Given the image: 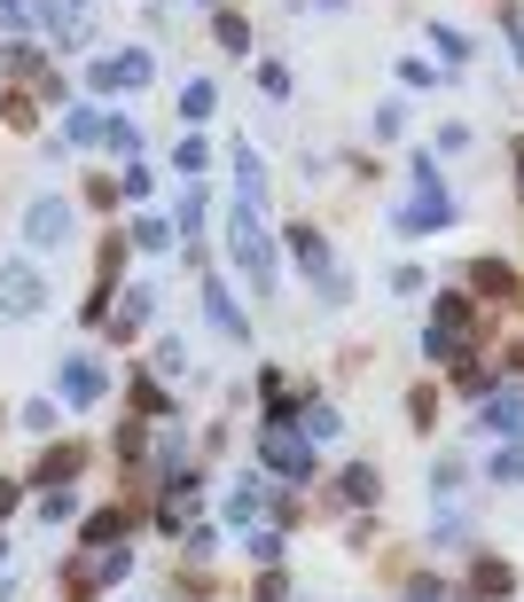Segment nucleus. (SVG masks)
Here are the masks:
<instances>
[{
    "label": "nucleus",
    "mask_w": 524,
    "mask_h": 602,
    "mask_svg": "<svg viewBox=\"0 0 524 602\" xmlns=\"http://www.w3.org/2000/svg\"><path fill=\"white\" fill-rule=\"evenodd\" d=\"M24 24V0H0V32H17Z\"/></svg>",
    "instance_id": "obj_21"
},
{
    "label": "nucleus",
    "mask_w": 524,
    "mask_h": 602,
    "mask_svg": "<svg viewBox=\"0 0 524 602\" xmlns=\"http://www.w3.org/2000/svg\"><path fill=\"white\" fill-rule=\"evenodd\" d=\"M103 141H110L118 157H141V126H126V118H118V126H103Z\"/></svg>",
    "instance_id": "obj_12"
},
{
    "label": "nucleus",
    "mask_w": 524,
    "mask_h": 602,
    "mask_svg": "<svg viewBox=\"0 0 524 602\" xmlns=\"http://www.w3.org/2000/svg\"><path fill=\"white\" fill-rule=\"evenodd\" d=\"M40 516H47V525H71L78 501H71V493H47V501H40Z\"/></svg>",
    "instance_id": "obj_18"
},
{
    "label": "nucleus",
    "mask_w": 524,
    "mask_h": 602,
    "mask_svg": "<svg viewBox=\"0 0 524 602\" xmlns=\"http://www.w3.org/2000/svg\"><path fill=\"white\" fill-rule=\"evenodd\" d=\"M258 95L282 103V95H290V71H282V63H258Z\"/></svg>",
    "instance_id": "obj_11"
},
{
    "label": "nucleus",
    "mask_w": 524,
    "mask_h": 602,
    "mask_svg": "<svg viewBox=\"0 0 524 602\" xmlns=\"http://www.w3.org/2000/svg\"><path fill=\"white\" fill-rule=\"evenodd\" d=\"M55 391H63L71 407H103L110 376H103V361H95V353H63V368H55Z\"/></svg>",
    "instance_id": "obj_4"
},
{
    "label": "nucleus",
    "mask_w": 524,
    "mask_h": 602,
    "mask_svg": "<svg viewBox=\"0 0 524 602\" xmlns=\"http://www.w3.org/2000/svg\"><path fill=\"white\" fill-rule=\"evenodd\" d=\"M47 305V275L32 267V258H0V313L9 321H32Z\"/></svg>",
    "instance_id": "obj_2"
},
{
    "label": "nucleus",
    "mask_w": 524,
    "mask_h": 602,
    "mask_svg": "<svg viewBox=\"0 0 524 602\" xmlns=\"http://www.w3.org/2000/svg\"><path fill=\"white\" fill-rule=\"evenodd\" d=\"M227 243H235V267L250 275V290H275V243H267V227L250 219V204L235 212V227H227Z\"/></svg>",
    "instance_id": "obj_1"
},
{
    "label": "nucleus",
    "mask_w": 524,
    "mask_h": 602,
    "mask_svg": "<svg viewBox=\"0 0 524 602\" xmlns=\"http://www.w3.org/2000/svg\"><path fill=\"white\" fill-rule=\"evenodd\" d=\"M181 118H212V86H204V78L181 86Z\"/></svg>",
    "instance_id": "obj_15"
},
{
    "label": "nucleus",
    "mask_w": 524,
    "mask_h": 602,
    "mask_svg": "<svg viewBox=\"0 0 524 602\" xmlns=\"http://www.w3.org/2000/svg\"><path fill=\"white\" fill-rule=\"evenodd\" d=\"M290 250L306 258V275H329V243H321L313 227H290Z\"/></svg>",
    "instance_id": "obj_8"
},
{
    "label": "nucleus",
    "mask_w": 524,
    "mask_h": 602,
    "mask_svg": "<svg viewBox=\"0 0 524 602\" xmlns=\"http://www.w3.org/2000/svg\"><path fill=\"white\" fill-rule=\"evenodd\" d=\"M149 47H118V55H103L95 71H86V86H95V95H133V86H149Z\"/></svg>",
    "instance_id": "obj_3"
},
{
    "label": "nucleus",
    "mask_w": 524,
    "mask_h": 602,
    "mask_svg": "<svg viewBox=\"0 0 524 602\" xmlns=\"http://www.w3.org/2000/svg\"><path fill=\"white\" fill-rule=\"evenodd\" d=\"M493 477H501V485H516V477H524V454H516V447H501V454H493Z\"/></svg>",
    "instance_id": "obj_20"
},
{
    "label": "nucleus",
    "mask_w": 524,
    "mask_h": 602,
    "mask_svg": "<svg viewBox=\"0 0 524 602\" xmlns=\"http://www.w3.org/2000/svg\"><path fill=\"white\" fill-rule=\"evenodd\" d=\"M40 477H78V447H55V454L40 462Z\"/></svg>",
    "instance_id": "obj_17"
},
{
    "label": "nucleus",
    "mask_w": 524,
    "mask_h": 602,
    "mask_svg": "<svg viewBox=\"0 0 524 602\" xmlns=\"http://www.w3.org/2000/svg\"><path fill=\"white\" fill-rule=\"evenodd\" d=\"M24 235H32L40 250H47V243H63V235H71V204H63V196H40V204L24 212Z\"/></svg>",
    "instance_id": "obj_5"
},
{
    "label": "nucleus",
    "mask_w": 524,
    "mask_h": 602,
    "mask_svg": "<svg viewBox=\"0 0 524 602\" xmlns=\"http://www.w3.org/2000/svg\"><path fill=\"white\" fill-rule=\"evenodd\" d=\"M516 181H524V141H516Z\"/></svg>",
    "instance_id": "obj_23"
},
{
    "label": "nucleus",
    "mask_w": 524,
    "mask_h": 602,
    "mask_svg": "<svg viewBox=\"0 0 524 602\" xmlns=\"http://www.w3.org/2000/svg\"><path fill=\"white\" fill-rule=\"evenodd\" d=\"M306 430H313V439H336V407L313 399V407H306Z\"/></svg>",
    "instance_id": "obj_16"
},
{
    "label": "nucleus",
    "mask_w": 524,
    "mask_h": 602,
    "mask_svg": "<svg viewBox=\"0 0 524 602\" xmlns=\"http://www.w3.org/2000/svg\"><path fill=\"white\" fill-rule=\"evenodd\" d=\"M9 508H17V485H0V516H9Z\"/></svg>",
    "instance_id": "obj_22"
},
{
    "label": "nucleus",
    "mask_w": 524,
    "mask_h": 602,
    "mask_svg": "<svg viewBox=\"0 0 524 602\" xmlns=\"http://www.w3.org/2000/svg\"><path fill=\"white\" fill-rule=\"evenodd\" d=\"M258 454H267V470H282V477H306L313 470V454L290 439V430H267V447H258Z\"/></svg>",
    "instance_id": "obj_7"
},
{
    "label": "nucleus",
    "mask_w": 524,
    "mask_h": 602,
    "mask_svg": "<svg viewBox=\"0 0 524 602\" xmlns=\"http://www.w3.org/2000/svg\"><path fill=\"white\" fill-rule=\"evenodd\" d=\"M126 533V508H95V525H86V540H118Z\"/></svg>",
    "instance_id": "obj_13"
},
{
    "label": "nucleus",
    "mask_w": 524,
    "mask_h": 602,
    "mask_svg": "<svg viewBox=\"0 0 524 602\" xmlns=\"http://www.w3.org/2000/svg\"><path fill=\"white\" fill-rule=\"evenodd\" d=\"M95 133H103V126H95V110H71V118H63V149H86Z\"/></svg>",
    "instance_id": "obj_9"
},
{
    "label": "nucleus",
    "mask_w": 524,
    "mask_h": 602,
    "mask_svg": "<svg viewBox=\"0 0 524 602\" xmlns=\"http://www.w3.org/2000/svg\"><path fill=\"white\" fill-rule=\"evenodd\" d=\"M430 47H439V55H447V63H462V55H470V40H462V32H455V24H430Z\"/></svg>",
    "instance_id": "obj_10"
},
{
    "label": "nucleus",
    "mask_w": 524,
    "mask_h": 602,
    "mask_svg": "<svg viewBox=\"0 0 524 602\" xmlns=\"http://www.w3.org/2000/svg\"><path fill=\"white\" fill-rule=\"evenodd\" d=\"M204 313H212V329H220V336H250V321H243V305L227 298V282H220V275H204Z\"/></svg>",
    "instance_id": "obj_6"
},
{
    "label": "nucleus",
    "mask_w": 524,
    "mask_h": 602,
    "mask_svg": "<svg viewBox=\"0 0 524 602\" xmlns=\"http://www.w3.org/2000/svg\"><path fill=\"white\" fill-rule=\"evenodd\" d=\"M399 78H407V86H415V95H430V86H447V78H439V71H430V63H423V55H415V63H399Z\"/></svg>",
    "instance_id": "obj_14"
},
{
    "label": "nucleus",
    "mask_w": 524,
    "mask_h": 602,
    "mask_svg": "<svg viewBox=\"0 0 524 602\" xmlns=\"http://www.w3.org/2000/svg\"><path fill=\"white\" fill-rule=\"evenodd\" d=\"M220 47H235V55H243V47H250V24H243V17H220Z\"/></svg>",
    "instance_id": "obj_19"
}]
</instances>
